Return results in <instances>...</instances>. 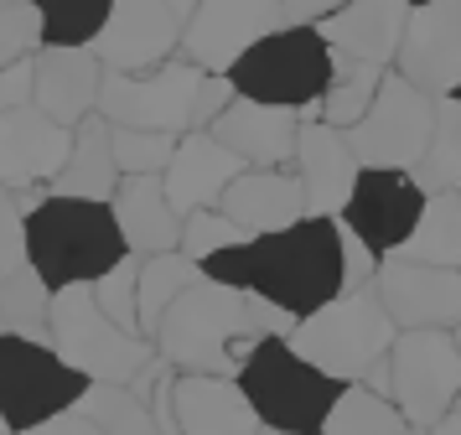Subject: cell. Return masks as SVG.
I'll return each instance as SVG.
<instances>
[{
	"instance_id": "cell-10",
	"label": "cell",
	"mask_w": 461,
	"mask_h": 435,
	"mask_svg": "<svg viewBox=\"0 0 461 435\" xmlns=\"http://www.w3.org/2000/svg\"><path fill=\"white\" fill-rule=\"evenodd\" d=\"M430 135H436V99L389 68L368 120L348 130V145L363 171H415L425 161Z\"/></svg>"
},
{
	"instance_id": "cell-38",
	"label": "cell",
	"mask_w": 461,
	"mask_h": 435,
	"mask_svg": "<svg viewBox=\"0 0 461 435\" xmlns=\"http://www.w3.org/2000/svg\"><path fill=\"white\" fill-rule=\"evenodd\" d=\"M42 47H47V26L37 0L32 5H0V68L32 62Z\"/></svg>"
},
{
	"instance_id": "cell-54",
	"label": "cell",
	"mask_w": 461,
	"mask_h": 435,
	"mask_svg": "<svg viewBox=\"0 0 461 435\" xmlns=\"http://www.w3.org/2000/svg\"><path fill=\"white\" fill-rule=\"evenodd\" d=\"M456 99H461V94H456Z\"/></svg>"
},
{
	"instance_id": "cell-23",
	"label": "cell",
	"mask_w": 461,
	"mask_h": 435,
	"mask_svg": "<svg viewBox=\"0 0 461 435\" xmlns=\"http://www.w3.org/2000/svg\"><path fill=\"white\" fill-rule=\"evenodd\" d=\"M218 213L233 218L249 239H265V233H285L301 218H312V203H306V186H301L295 171H259V166H249L223 192Z\"/></svg>"
},
{
	"instance_id": "cell-7",
	"label": "cell",
	"mask_w": 461,
	"mask_h": 435,
	"mask_svg": "<svg viewBox=\"0 0 461 435\" xmlns=\"http://www.w3.org/2000/svg\"><path fill=\"white\" fill-rule=\"evenodd\" d=\"M52 348L68 368H78L88 384H120L130 389L156 363V342L114 327L104 306L94 301V285H68L52 301Z\"/></svg>"
},
{
	"instance_id": "cell-34",
	"label": "cell",
	"mask_w": 461,
	"mask_h": 435,
	"mask_svg": "<svg viewBox=\"0 0 461 435\" xmlns=\"http://www.w3.org/2000/svg\"><path fill=\"white\" fill-rule=\"evenodd\" d=\"M47 26V47H94L114 0H37Z\"/></svg>"
},
{
	"instance_id": "cell-29",
	"label": "cell",
	"mask_w": 461,
	"mask_h": 435,
	"mask_svg": "<svg viewBox=\"0 0 461 435\" xmlns=\"http://www.w3.org/2000/svg\"><path fill=\"white\" fill-rule=\"evenodd\" d=\"M399 259L436 269H461V192H436L420 213L410 244L399 249Z\"/></svg>"
},
{
	"instance_id": "cell-15",
	"label": "cell",
	"mask_w": 461,
	"mask_h": 435,
	"mask_svg": "<svg viewBox=\"0 0 461 435\" xmlns=\"http://www.w3.org/2000/svg\"><path fill=\"white\" fill-rule=\"evenodd\" d=\"M73 135L78 130L47 120L37 104L0 114V192H52L73 156Z\"/></svg>"
},
{
	"instance_id": "cell-36",
	"label": "cell",
	"mask_w": 461,
	"mask_h": 435,
	"mask_svg": "<svg viewBox=\"0 0 461 435\" xmlns=\"http://www.w3.org/2000/svg\"><path fill=\"white\" fill-rule=\"evenodd\" d=\"M94 301L104 306V316L114 327L146 337V331H140V254H125L104 280H94Z\"/></svg>"
},
{
	"instance_id": "cell-50",
	"label": "cell",
	"mask_w": 461,
	"mask_h": 435,
	"mask_svg": "<svg viewBox=\"0 0 461 435\" xmlns=\"http://www.w3.org/2000/svg\"><path fill=\"white\" fill-rule=\"evenodd\" d=\"M404 435H430V430H415V425H410V430H404Z\"/></svg>"
},
{
	"instance_id": "cell-12",
	"label": "cell",
	"mask_w": 461,
	"mask_h": 435,
	"mask_svg": "<svg viewBox=\"0 0 461 435\" xmlns=\"http://www.w3.org/2000/svg\"><path fill=\"white\" fill-rule=\"evenodd\" d=\"M285 26H295L285 0H203L197 16L182 26V58L208 73H233L249 47Z\"/></svg>"
},
{
	"instance_id": "cell-22",
	"label": "cell",
	"mask_w": 461,
	"mask_h": 435,
	"mask_svg": "<svg viewBox=\"0 0 461 435\" xmlns=\"http://www.w3.org/2000/svg\"><path fill=\"white\" fill-rule=\"evenodd\" d=\"M171 410H176V430L182 435H265V420L254 414L249 394L239 389V378L176 373Z\"/></svg>"
},
{
	"instance_id": "cell-42",
	"label": "cell",
	"mask_w": 461,
	"mask_h": 435,
	"mask_svg": "<svg viewBox=\"0 0 461 435\" xmlns=\"http://www.w3.org/2000/svg\"><path fill=\"white\" fill-rule=\"evenodd\" d=\"M285 5H291L295 26H321V21H332L348 0H285Z\"/></svg>"
},
{
	"instance_id": "cell-32",
	"label": "cell",
	"mask_w": 461,
	"mask_h": 435,
	"mask_svg": "<svg viewBox=\"0 0 461 435\" xmlns=\"http://www.w3.org/2000/svg\"><path fill=\"white\" fill-rule=\"evenodd\" d=\"M78 414H88L104 435H161L150 394L120 389V384H88V394L78 399Z\"/></svg>"
},
{
	"instance_id": "cell-8",
	"label": "cell",
	"mask_w": 461,
	"mask_h": 435,
	"mask_svg": "<svg viewBox=\"0 0 461 435\" xmlns=\"http://www.w3.org/2000/svg\"><path fill=\"white\" fill-rule=\"evenodd\" d=\"M337 73V52L327 47V37L316 26H285L265 37L259 47H249L244 58L233 62V88L239 99H259V104H280V109H316L332 88Z\"/></svg>"
},
{
	"instance_id": "cell-16",
	"label": "cell",
	"mask_w": 461,
	"mask_h": 435,
	"mask_svg": "<svg viewBox=\"0 0 461 435\" xmlns=\"http://www.w3.org/2000/svg\"><path fill=\"white\" fill-rule=\"evenodd\" d=\"M394 73L410 78L430 99L461 94V0H430L425 11H410V32L399 41Z\"/></svg>"
},
{
	"instance_id": "cell-21",
	"label": "cell",
	"mask_w": 461,
	"mask_h": 435,
	"mask_svg": "<svg viewBox=\"0 0 461 435\" xmlns=\"http://www.w3.org/2000/svg\"><path fill=\"white\" fill-rule=\"evenodd\" d=\"M295 177L306 186L312 218H342V207L353 203V186L363 177V166H357L342 130L306 120L301 124V145H295Z\"/></svg>"
},
{
	"instance_id": "cell-6",
	"label": "cell",
	"mask_w": 461,
	"mask_h": 435,
	"mask_svg": "<svg viewBox=\"0 0 461 435\" xmlns=\"http://www.w3.org/2000/svg\"><path fill=\"white\" fill-rule=\"evenodd\" d=\"M239 389L249 394L254 414L275 435H316L321 420L342 399V384L312 368L285 337H265L239 368Z\"/></svg>"
},
{
	"instance_id": "cell-25",
	"label": "cell",
	"mask_w": 461,
	"mask_h": 435,
	"mask_svg": "<svg viewBox=\"0 0 461 435\" xmlns=\"http://www.w3.org/2000/svg\"><path fill=\"white\" fill-rule=\"evenodd\" d=\"M109 207H114V218H120V233H125L130 254L150 259V254L182 249V223H187V218L171 207L161 177H125Z\"/></svg>"
},
{
	"instance_id": "cell-19",
	"label": "cell",
	"mask_w": 461,
	"mask_h": 435,
	"mask_svg": "<svg viewBox=\"0 0 461 435\" xmlns=\"http://www.w3.org/2000/svg\"><path fill=\"white\" fill-rule=\"evenodd\" d=\"M104 62L94 47H42L37 52V94L32 104L47 120L78 130L84 120L99 114V94H104Z\"/></svg>"
},
{
	"instance_id": "cell-24",
	"label": "cell",
	"mask_w": 461,
	"mask_h": 435,
	"mask_svg": "<svg viewBox=\"0 0 461 435\" xmlns=\"http://www.w3.org/2000/svg\"><path fill=\"white\" fill-rule=\"evenodd\" d=\"M337 58L394 68L399 41L410 32V0H348L332 21L316 26Z\"/></svg>"
},
{
	"instance_id": "cell-40",
	"label": "cell",
	"mask_w": 461,
	"mask_h": 435,
	"mask_svg": "<svg viewBox=\"0 0 461 435\" xmlns=\"http://www.w3.org/2000/svg\"><path fill=\"white\" fill-rule=\"evenodd\" d=\"M378 269H384V259L357 239L353 228H342V295H353V290H374Z\"/></svg>"
},
{
	"instance_id": "cell-39",
	"label": "cell",
	"mask_w": 461,
	"mask_h": 435,
	"mask_svg": "<svg viewBox=\"0 0 461 435\" xmlns=\"http://www.w3.org/2000/svg\"><path fill=\"white\" fill-rule=\"evenodd\" d=\"M26 265H32V249H26V207L16 192H0V280H11Z\"/></svg>"
},
{
	"instance_id": "cell-45",
	"label": "cell",
	"mask_w": 461,
	"mask_h": 435,
	"mask_svg": "<svg viewBox=\"0 0 461 435\" xmlns=\"http://www.w3.org/2000/svg\"><path fill=\"white\" fill-rule=\"evenodd\" d=\"M171 11H176V21H182V26H187L192 16H197V5H203V0H167Z\"/></svg>"
},
{
	"instance_id": "cell-30",
	"label": "cell",
	"mask_w": 461,
	"mask_h": 435,
	"mask_svg": "<svg viewBox=\"0 0 461 435\" xmlns=\"http://www.w3.org/2000/svg\"><path fill=\"white\" fill-rule=\"evenodd\" d=\"M52 301H58V290L47 285L32 265L16 269L11 280H0V316H5V331H16L26 342H52Z\"/></svg>"
},
{
	"instance_id": "cell-48",
	"label": "cell",
	"mask_w": 461,
	"mask_h": 435,
	"mask_svg": "<svg viewBox=\"0 0 461 435\" xmlns=\"http://www.w3.org/2000/svg\"><path fill=\"white\" fill-rule=\"evenodd\" d=\"M0 435H16V430H11V425H5V414H0Z\"/></svg>"
},
{
	"instance_id": "cell-49",
	"label": "cell",
	"mask_w": 461,
	"mask_h": 435,
	"mask_svg": "<svg viewBox=\"0 0 461 435\" xmlns=\"http://www.w3.org/2000/svg\"><path fill=\"white\" fill-rule=\"evenodd\" d=\"M0 5H32V0H0Z\"/></svg>"
},
{
	"instance_id": "cell-11",
	"label": "cell",
	"mask_w": 461,
	"mask_h": 435,
	"mask_svg": "<svg viewBox=\"0 0 461 435\" xmlns=\"http://www.w3.org/2000/svg\"><path fill=\"white\" fill-rule=\"evenodd\" d=\"M389 373H394L389 399L415 430H430L440 414L456 410L461 352L451 342V331H399L394 352H389Z\"/></svg>"
},
{
	"instance_id": "cell-33",
	"label": "cell",
	"mask_w": 461,
	"mask_h": 435,
	"mask_svg": "<svg viewBox=\"0 0 461 435\" xmlns=\"http://www.w3.org/2000/svg\"><path fill=\"white\" fill-rule=\"evenodd\" d=\"M415 182L436 192H461V99H436V135L415 166Z\"/></svg>"
},
{
	"instance_id": "cell-17",
	"label": "cell",
	"mask_w": 461,
	"mask_h": 435,
	"mask_svg": "<svg viewBox=\"0 0 461 435\" xmlns=\"http://www.w3.org/2000/svg\"><path fill=\"white\" fill-rule=\"evenodd\" d=\"M94 52L109 73H156L182 52V21L167 0H114Z\"/></svg>"
},
{
	"instance_id": "cell-44",
	"label": "cell",
	"mask_w": 461,
	"mask_h": 435,
	"mask_svg": "<svg viewBox=\"0 0 461 435\" xmlns=\"http://www.w3.org/2000/svg\"><path fill=\"white\" fill-rule=\"evenodd\" d=\"M430 435H461V410H451V414H440L436 425H430Z\"/></svg>"
},
{
	"instance_id": "cell-41",
	"label": "cell",
	"mask_w": 461,
	"mask_h": 435,
	"mask_svg": "<svg viewBox=\"0 0 461 435\" xmlns=\"http://www.w3.org/2000/svg\"><path fill=\"white\" fill-rule=\"evenodd\" d=\"M37 94V58L32 62H16V68H0V114L11 109H26Z\"/></svg>"
},
{
	"instance_id": "cell-20",
	"label": "cell",
	"mask_w": 461,
	"mask_h": 435,
	"mask_svg": "<svg viewBox=\"0 0 461 435\" xmlns=\"http://www.w3.org/2000/svg\"><path fill=\"white\" fill-rule=\"evenodd\" d=\"M244 171H249V161L233 156L212 130H192V135H182V145H176V156H171L161 182H167L171 207H176L182 218H192V213H203V207L223 203V192H229Z\"/></svg>"
},
{
	"instance_id": "cell-26",
	"label": "cell",
	"mask_w": 461,
	"mask_h": 435,
	"mask_svg": "<svg viewBox=\"0 0 461 435\" xmlns=\"http://www.w3.org/2000/svg\"><path fill=\"white\" fill-rule=\"evenodd\" d=\"M120 166H114V145H109V120L94 114V120L78 124L73 135V156H68L63 177L52 182V197H78V203H114L120 192Z\"/></svg>"
},
{
	"instance_id": "cell-14",
	"label": "cell",
	"mask_w": 461,
	"mask_h": 435,
	"mask_svg": "<svg viewBox=\"0 0 461 435\" xmlns=\"http://www.w3.org/2000/svg\"><path fill=\"white\" fill-rule=\"evenodd\" d=\"M378 301L394 316L399 331H451L461 327V269H436L415 259H384L378 269Z\"/></svg>"
},
{
	"instance_id": "cell-37",
	"label": "cell",
	"mask_w": 461,
	"mask_h": 435,
	"mask_svg": "<svg viewBox=\"0 0 461 435\" xmlns=\"http://www.w3.org/2000/svg\"><path fill=\"white\" fill-rule=\"evenodd\" d=\"M244 244H249V233L233 218H223L218 207H203L182 223V254L197 259V265H208L212 254H229V249H244Z\"/></svg>"
},
{
	"instance_id": "cell-1",
	"label": "cell",
	"mask_w": 461,
	"mask_h": 435,
	"mask_svg": "<svg viewBox=\"0 0 461 435\" xmlns=\"http://www.w3.org/2000/svg\"><path fill=\"white\" fill-rule=\"evenodd\" d=\"M203 275L218 285L249 290L259 301L291 311L295 322H306L342 295V223L301 218L285 233H265V239H249L244 249L212 254Z\"/></svg>"
},
{
	"instance_id": "cell-46",
	"label": "cell",
	"mask_w": 461,
	"mask_h": 435,
	"mask_svg": "<svg viewBox=\"0 0 461 435\" xmlns=\"http://www.w3.org/2000/svg\"><path fill=\"white\" fill-rule=\"evenodd\" d=\"M451 342H456V352H461V327H451Z\"/></svg>"
},
{
	"instance_id": "cell-18",
	"label": "cell",
	"mask_w": 461,
	"mask_h": 435,
	"mask_svg": "<svg viewBox=\"0 0 461 435\" xmlns=\"http://www.w3.org/2000/svg\"><path fill=\"white\" fill-rule=\"evenodd\" d=\"M301 109H280V104L259 99H233L218 120L212 135L229 145L233 156H244L259 171H295V145H301Z\"/></svg>"
},
{
	"instance_id": "cell-28",
	"label": "cell",
	"mask_w": 461,
	"mask_h": 435,
	"mask_svg": "<svg viewBox=\"0 0 461 435\" xmlns=\"http://www.w3.org/2000/svg\"><path fill=\"white\" fill-rule=\"evenodd\" d=\"M203 280H208V275H203V265H197V259H187L182 249L140 259V331H146V337H156L161 316H167V311L176 306L192 285H203Z\"/></svg>"
},
{
	"instance_id": "cell-13",
	"label": "cell",
	"mask_w": 461,
	"mask_h": 435,
	"mask_svg": "<svg viewBox=\"0 0 461 435\" xmlns=\"http://www.w3.org/2000/svg\"><path fill=\"white\" fill-rule=\"evenodd\" d=\"M425 203H430V192L415 182V171H363L353 186V203L342 207L337 223L353 228L378 259H394L410 244Z\"/></svg>"
},
{
	"instance_id": "cell-4",
	"label": "cell",
	"mask_w": 461,
	"mask_h": 435,
	"mask_svg": "<svg viewBox=\"0 0 461 435\" xmlns=\"http://www.w3.org/2000/svg\"><path fill=\"white\" fill-rule=\"evenodd\" d=\"M26 249H32V269L52 290L94 285L130 254L109 203H78L52 192L37 213H26Z\"/></svg>"
},
{
	"instance_id": "cell-47",
	"label": "cell",
	"mask_w": 461,
	"mask_h": 435,
	"mask_svg": "<svg viewBox=\"0 0 461 435\" xmlns=\"http://www.w3.org/2000/svg\"><path fill=\"white\" fill-rule=\"evenodd\" d=\"M425 5H430V0H410V11H425Z\"/></svg>"
},
{
	"instance_id": "cell-35",
	"label": "cell",
	"mask_w": 461,
	"mask_h": 435,
	"mask_svg": "<svg viewBox=\"0 0 461 435\" xmlns=\"http://www.w3.org/2000/svg\"><path fill=\"white\" fill-rule=\"evenodd\" d=\"M109 145H114V166H120V177H167V166H171V156H176L182 135L109 124Z\"/></svg>"
},
{
	"instance_id": "cell-27",
	"label": "cell",
	"mask_w": 461,
	"mask_h": 435,
	"mask_svg": "<svg viewBox=\"0 0 461 435\" xmlns=\"http://www.w3.org/2000/svg\"><path fill=\"white\" fill-rule=\"evenodd\" d=\"M384 73L389 68H374V62H353V58H337V73H332V88H327V99L306 109V120H321L332 124V130H357V124L368 120V109H374L378 88H384Z\"/></svg>"
},
{
	"instance_id": "cell-2",
	"label": "cell",
	"mask_w": 461,
	"mask_h": 435,
	"mask_svg": "<svg viewBox=\"0 0 461 435\" xmlns=\"http://www.w3.org/2000/svg\"><path fill=\"white\" fill-rule=\"evenodd\" d=\"M150 342H156V352H161L176 373L239 378L244 358L265 342V331L254 322L249 290L203 280V285H192L187 295L161 316V327H156Z\"/></svg>"
},
{
	"instance_id": "cell-3",
	"label": "cell",
	"mask_w": 461,
	"mask_h": 435,
	"mask_svg": "<svg viewBox=\"0 0 461 435\" xmlns=\"http://www.w3.org/2000/svg\"><path fill=\"white\" fill-rule=\"evenodd\" d=\"M239 99L229 73H208L197 62L176 58L156 73H104L99 114L130 130H161V135H192L212 130V120Z\"/></svg>"
},
{
	"instance_id": "cell-52",
	"label": "cell",
	"mask_w": 461,
	"mask_h": 435,
	"mask_svg": "<svg viewBox=\"0 0 461 435\" xmlns=\"http://www.w3.org/2000/svg\"><path fill=\"white\" fill-rule=\"evenodd\" d=\"M456 410H461V399H456Z\"/></svg>"
},
{
	"instance_id": "cell-9",
	"label": "cell",
	"mask_w": 461,
	"mask_h": 435,
	"mask_svg": "<svg viewBox=\"0 0 461 435\" xmlns=\"http://www.w3.org/2000/svg\"><path fill=\"white\" fill-rule=\"evenodd\" d=\"M84 394L88 378L78 368H68L52 342H26L16 331L0 337V414L16 435L78 410Z\"/></svg>"
},
{
	"instance_id": "cell-31",
	"label": "cell",
	"mask_w": 461,
	"mask_h": 435,
	"mask_svg": "<svg viewBox=\"0 0 461 435\" xmlns=\"http://www.w3.org/2000/svg\"><path fill=\"white\" fill-rule=\"evenodd\" d=\"M404 430H410V420L399 414L394 399L374 394L368 384H348L316 435H404Z\"/></svg>"
},
{
	"instance_id": "cell-43",
	"label": "cell",
	"mask_w": 461,
	"mask_h": 435,
	"mask_svg": "<svg viewBox=\"0 0 461 435\" xmlns=\"http://www.w3.org/2000/svg\"><path fill=\"white\" fill-rule=\"evenodd\" d=\"M26 435H104L88 414H78V410H68V414H58V420H47V425H37V430H26Z\"/></svg>"
},
{
	"instance_id": "cell-51",
	"label": "cell",
	"mask_w": 461,
	"mask_h": 435,
	"mask_svg": "<svg viewBox=\"0 0 461 435\" xmlns=\"http://www.w3.org/2000/svg\"><path fill=\"white\" fill-rule=\"evenodd\" d=\"M0 337H5V316H0Z\"/></svg>"
},
{
	"instance_id": "cell-5",
	"label": "cell",
	"mask_w": 461,
	"mask_h": 435,
	"mask_svg": "<svg viewBox=\"0 0 461 435\" xmlns=\"http://www.w3.org/2000/svg\"><path fill=\"white\" fill-rule=\"evenodd\" d=\"M394 342H399V327H394V316L384 311L378 290L337 295L332 306H321L316 316H306L291 337V348L301 352L312 368L337 378L342 389H348V384H363V378L394 352Z\"/></svg>"
},
{
	"instance_id": "cell-53",
	"label": "cell",
	"mask_w": 461,
	"mask_h": 435,
	"mask_svg": "<svg viewBox=\"0 0 461 435\" xmlns=\"http://www.w3.org/2000/svg\"><path fill=\"white\" fill-rule=\"evenodd\" d=\"M265 435H275V430H265Z\"/></svg>"
}]
</instances>
